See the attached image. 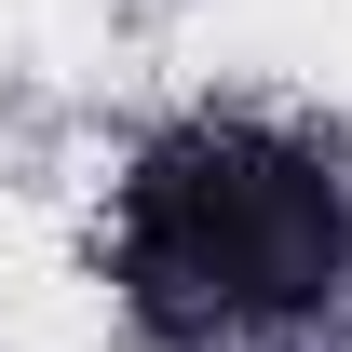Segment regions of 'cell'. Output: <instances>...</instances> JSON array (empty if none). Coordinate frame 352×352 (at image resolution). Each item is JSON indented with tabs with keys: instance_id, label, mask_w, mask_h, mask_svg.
Here are the masks:
<instances>
[{
	"instance_id": "cell-1",
	"label": "cell",
	"mask_w": 352,
	"mask_h": 352,
	"mask_svg": "<svg viewBox=\"0 0 352 352\" xmlns=\"http://www.w3.org/2000/svg\"><path fill=\"white\" fill-rule=\"evenodd\" d=\"M122 311L163 352H271L352 298V190L285 122H176L109 204Z\"/></svg>"
}]
</instances>
